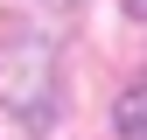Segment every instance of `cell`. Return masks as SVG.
<instances>
[{
	"label": "cell",
	"instance_id": "1",
	"mask_svg": "<svg viewBox=\"0 0 147 140\" xmlns=\"http://www.w3.org/2000/svg\"><path fill=\"white\" fill-rule=\"evenodd\" d=\"M0 105L35 133L56 119V49H49V35H14L0 49Z\"/></svg>",
	"mask_w": 147,
	"mask_h": 140
},
{
	"label": "cell",
	"instance_id": "2",
	"mask_svg": "<svg viewBox=\"0 0 147 140\" xmlns=\"http://www.w3.org/2000/svg\"><path fill=\"white\" fill-rule=\"evenodd\" d=\"M119 133H126V140H147V77L126 84V98H119Z\"/></svg>",
	"mask_w": 147,
	"mask_h": 140
},
{
	"label": "cell",
	"instance_id": "3",
	"mask_svg": "<svg viewBox=\"0 0 147 140\" xmlns=\"http://www.w3.org/2000/svg\"><path fill=\"white\" fill-rule=\"evenodd\" d=\"M126 14H147V0H126Z\"/></svg>",
	"mask_w": 147,
	"mask_h": 140
}]
</instances>
